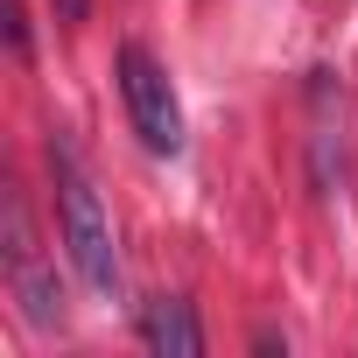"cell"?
<instances>
[{"label":"cell","mask_w":358,"mask_h":358,"mask_svg":"<svg viewBox=\"0 0 358 358\" xmlns=\"http://www.w3.org/2000/svg\"><path fill=\"white\" fill-rule=\"evenodd\" d=\"M50 176H57V225H64V253L78 267V281L92 295H120V246H113V225H106V204L92 190L85 162L71 155V141H50Z\"/></svg>","instance_id":"cell-1"},{"label":"cell","mask_w":358,"mask_h":358,"mask_svg":"<svg viewBox=\"0 0 358 358\" xmlns=\"http://www.w3.org/2000/svg\"><path fill=\"white\" fill-rule=\"evenodd\" d=\"M113 71H120V99H127V120H134L141 148H148V155H183V106H176L169 71H162L141 43H120Z\"/></svg>","instance_id":"cell-2"},{"label":"cell","mask_w":358,"mask_h":358,"mask_svg":"<svg viewBox=\"0 0 358 358\" xmlns=\"http://www.w3.org/2000/svg\"><path fill=\"white\" fill-rule=\"evenodd\" d=\"M8 281H15V295H22V309H29L36 330H50V323L64 316V302H57L43 260H36V239H29V211H22V197H8Z\"/></svg>","instance_id":"cell-3"},{"label":"cell","mask_w":358,"mask_h":358,"mask_svg":"<svg viewBox=\"0 0 358 358\" xmlns=\"http://www.w3.org/2000/svg\"><path fill=\"white\" fill-rule=\"evenodd\" d=\"M141 344L162 358H204V323L190 316L183 295H155L141 302Z\"/></svg>","instance_id":"cell-4"},{"label":"cell","mask_w":358,"mask_h":358,"mask_svg":"<svg viewBox=\"0 0 358 358\" xmlns=\"http://www.w3.org/2000/svg\"><path fill=\"white\" fill-rule=\"evenodd\" d=\"M92 15V0H57V22H85Z\"/></svg>","instance_id":"cell-5"}]
</instances>
